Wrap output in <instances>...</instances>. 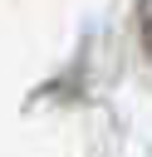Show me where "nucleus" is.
Returning <instances> with one entry per match:
<instances>
[{"instance_id": "f257e3e1", "label": "nucleus", "mask_w": 152, "mask_h": 157, "mask_svg": "<svg viewBox=\"0 0 152 157\" xmlns=\"http://www.w3.org/2000/svg\"><path fill=\"white\" fill-rule=\"evenodd\" d=\"M137 25H142V44L152 54V0H137Z\"/></svg>"}]
</instances>
